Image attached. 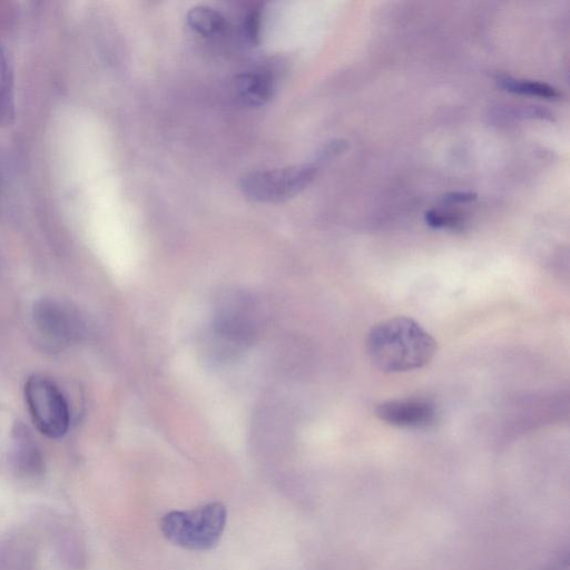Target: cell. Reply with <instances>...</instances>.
<instances>
[{"label": "cell", "mask_w": 570, "mask_h": 570, "mask_svg": "<svg viewBox=\"0 0 570 570\" xmlns=\"http://www.w3.org/2000/svg\"><path fill=\"white\" fill-rule=\"evenodd\" d=\"M13 436L17 464L28 472L40 470L42 466L41 455L26 426L21 423L16 424Z\"/></svg>", "instance_id": "11"}, {"label": "cell", "mask_w": 570, "mask_h": 570, "mask_svg": "<svg viewBox=\"0 0 570 570\" xmlns=\"http://www.w3.org/2000/svg\"><path fill=\"white\" fill-rule=\"evenodd\" d=\"M261 328L258 303L244 289H228L217 299L207 344L216 361H228L246 351Z\"/></svg>", "instance_id": "2"}, {"label": "cell", "mask_w": 570, "mask_h": 570, "mask_svg": "<svg viewBox=\"0 0 570 570\" xmlns=\"http://www.w3.org/2000/svg\"><path fill=\"white\" fill-rule=\"evenodd\" d=\"M499 86L513 94L534 96L544 99H557L560 97L559 91L554 87L540 81L504 77L499 79Z\"/></svg>", "instance_id": "12"}, {"label": "cell", "mask_w": 570, "mask_h": 570, "mask_svg": "<svg viewBox=\"0 0 570 570\" xmlns=\"http://www.w3.org/2000/svg\"><path fill=\"white\" fill-rule=\"evenodd\" d=\"M346 148V141L344 140H334L330 142L320 154L318 161L328 160L340 153H342Z\"/></svg>", "instance_id": "15"}, {"label": "cell", "mask_w": 570, "mask_h": 570, "mask_svg": "<svg viewBox=\"0 0 570 570\" xmlns=\"http://www.w3.org/2000/svg\"><path fill=\"white\" fill-rule=\"evenodd\" d=\"M227 512L220 502H210L191 510L166 513L160 530L171 543L195 551L214 548L226 525Z\"/></svg>", "instance_id": "3"}, {"label": "cell", "mask_w": 570, "mask_h": 570, "mask_svg": "<svg viewBox=\"0 0 570 570\" xmlns=\"http://www.w3.org/2000/svg\"><path fill=\"white\" fill-rule=\"evenodd\" d=\"M188 26L199 36L212 38L222 35L226 28L224 16L207 6H196L187 13Z\"/></svg>", "instance_id": "10"}, {"label": "cell", "mask_w": 570, "mask_h": 570, "mask_svg": "<svg viewBox=\"0 0 570 570\" xmlns=\"http://www.w3.org/2000/svg\"><path fill=\"white\" fill-rule=\"evenodd\" d=\"M244 31L247 37V39L253 42L257 43L259 40V33H261V10L259 9H253L248 12L244 20Z\"/></svg>", "instance_id": "14"}, {"label": "cell", "mask_w": 570, "mask_h": 570, "mask_svg": "<svg viewBox=\"0 0 570 570\" xmlns=\"http://www.w3.org/2000/svg\"><path fill=\"white\" fill-rule=\"evenodd\" d=\"M24 397L32 422L46 436L58 439L69 428L68 404L57 385L43 375H32L24 384Z\"/></svg>", "instance_id": "5"}, {"label": "cell", "mask_w": 570, "mask_h": 570, "mask_svg": "<svg viewBox=\"0 0 570 570\" xmlns=\"http://www.w3.org/2000/svg\"><path fill=\"white\" fill-rule=\"evenodd\" d=\"M424 220L432 228L455 227L460 223L458 216L435 209L425 212Z\"/></svg>", "instance_id": "13"}, {"label": "cell", "mask_w": 570, "mask_h": 570, "mask_svg": "<svg viewBox=\"0 0 570 570\" xmlns=\"http://www.w3.org/2000/svg\"><path fill=\"white\" fill-rule=\"evenodd\" d=\"M375 414L381 421L400 428H424L436 417L434 405L422 399L387 400L377 404Z\"/></svg>", "instance_id": "7"}, {"label": "cell", "mask_w": 570, "mask_h": 570, "mask_svg": "<svg viewBox=\"0 0 570 570\" xmlns=\"http://www.w3.org/2000/svg\"><path fill=\"white\" fill-rule=\"evenodd\" d=\"M316 173L314 165L252 171L240 179V189L253 202L281 203L302 193Z\"/></svg>", "instance_id": "4"}, {"label": "cell", "mask_w": 570, "mask_h": 570, "mask_svg": "<svg viewBox=\"0 0 570 570\" xmlns=\"http://www.w3.org/2000/svg\"><path fill=\"white\" fill-rule=\"evenodd\" d=\"M366 352L379 370L405 372L426 365L436 352V342L414 320L396 316L371 328Z\"/></svg>", "instance_id": "1"}, {"label": "cell", "mask_w": 570, "mask_h": 570, "mask_svg": "<svg viewBox=\"0 0 570 570\" xmlns=\"http://www.w3.org/2000/svg\"><path fill=\"white\" fill-rule=\"evenodd\" d=\"M476 199V194L468 191H454L443 196L445 204L470 203Z\"/></svg>", "instance_id": "16"}, {"label": "cell", "mask_w": 570, "mask_h": 570, "mask_svg": "<svg viewBox=\"0 0 570 570\" xmlns=\"http://www.w3.org/2000/svg\"><path fill=\"white\" fill-rule=\"evenodd\" d=\"M238 99L246 106L259 107L273 95L274 78L266 69H254L238 73L235 78Z\"/></svg>", "instance_id": "8"}, {"label": "cell", "mask_w": 570, "mask_h": 570, "mask_svg": "<svg viewBox=\"0 0 570 570\" xmlns=\"http://www.w3.org/2000/svg\"><path fill=\"white\" fill-rule=\"evenodd\" d=\"M14 118L13 68L7 49L0 43V126Z\"/></svg>", "instance_id": "9"}, {"label": "cell", "mask_w": 570, "mask_h": 570, "mask_svg": "<svg viewBox=\"0 0 570 570\" xmlns=\"http://www.w3.org/2000/svg\"><path fill=\"white\" fill-rule=\"evenodd\" d=\"M32 322L41 340L53 348L69 345L82 331L79 315L52 298H41L35 304Z\"/></svg>", "instance_id": "6"}]
</instances>
